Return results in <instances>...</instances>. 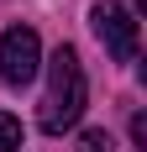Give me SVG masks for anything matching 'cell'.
Here are the masks:
<instances>
[{
  "label": "cell",
  "instance_id": "cell-1",
  "mask_svg": "<svg viewBox=\"0 0 147 152\" xmlns=\"http://www.w3.org/2000/svg\"><path fill=\"white\" fill-rule=\"evenodd\" d=\"M84 105H89L84 63H79V53H74V47H58V53L47 58V100H42V115H37V126L58 137V131L79 126Z\"/></svg>",
  "mask_w": 147,
  "mask_h": 152
},
{
  "label": "cell",
  "instance_id": "cell-2",
  "mask_svg": "<svg viewBox=\"0 0 147 152\" xmlns=\"http://www.w3.org/2000/svg\"><path fill=\"white\" fill-rule=\"evenodd\" d=\"M37 68H42V37L32 26L0 31V79L11 89H26L32 79H37Z\"/></svg>",
  "mask_w": 147,
  "mask_h": 152
},
{
  "label": "cell",
  "instance_id": "cell-3",
  "mask_svg": "<svg viewBox=\"0 0 147 152\" xmlns=\"http://www.w3.org/2000/svg\"><path fill=\"white\" fill-rule=\"evenodd\" d=\"M89 26H95V37L105 42V53H110L116 63H137L142 31H137V16L126 11V5H116V0L95 5V11H89Z\"/></svg>",
  "mask_w": 147,
  "mask_h": 152
},
{
  "label": "cell",
  "instance_id": "cell-4",
  "mask_svg": "<svg viewBox=\"0 0 147 152\" xmlns=\"http://www.w3.org/2000/svg\"><path fill=\"white\" fill-rule=\"evenodd\" d=\"M16 147H21V121L0 110V152H16Z\"/></svg>",
  "mask_w": 147,
  "mask_h": 152
},
{
  "label": "cell",
  "instance_id": "cell-5",
  "mask_svg": "<svg viewBox=\"0 0 147 152\" xmlns=\"http://www.w3.org/2000/svg\"><path fill=\"white\" fill-rule=\"evenodd\" d=\"M79 152H116V142H110V131H100V126H95V131H84V137H79Z\"/></svg>",
  "mask_w": 147,
  "mask_h": 152
},
{
  "label": "cell",
  "instance_id": "cell-6",
  "mask_svg": "<svg viewBox=\"0 0 147 152\" xmlns=\"http://www.w3.org/2000/svg\"><path fill=\"white\" fill-rule=\"evenodd\" d=\"M132 142H137V147H147V115H132Z\"/></svg>",
  "mask_w": 147,
  "mask_h": 152
}]
</instances>
